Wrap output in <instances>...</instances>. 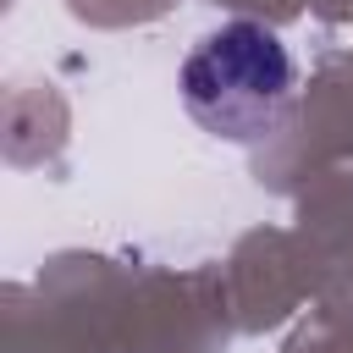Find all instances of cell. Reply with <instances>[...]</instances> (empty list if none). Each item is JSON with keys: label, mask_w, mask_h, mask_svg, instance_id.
I'll return each instance as SVG.
<instances>
[{"label": "cell", "mask_w": 353, "mask_h": 353, "mask_svg": "<svg viewBox=\"0 0 353 353\" xmlns=\"http://www.w3.org/2000/svg\"><path fill=\"white\" fill-rule=\"evenodd\" d=\"M292 83L287 44L259 22H226L182 61V99L193 121L232 143L270 138L292 110Z\"/></svg>", "instance_id": "cell-1"}]
</instances>
